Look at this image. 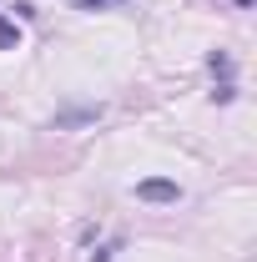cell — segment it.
<instances>
[{"instance_id": "cell-7", "label": "cell", "mask_w": 257, "mask_h": 262, "mask_svg": "<svg viewBox=\"0 0 257 262\" xmlns=\"http://www.w3.org/2000/svg\"><path fill=\"white\" fill-rule=\"evenodd\" d=\"M91 262H111V247H101V252H91Z\"/></svg>"}, {"instance_id": "cell-3", "label": "cell", "mask_w": 257, "mask_h": 262, "mask_svg": "<svg viewBox=\"0 0 257 262\" xmlns=\"http://www.w3.org/2000/svg\"><path fill=\"white\" fill-rule=\"evenodd\" d=\"M207 71H212L217 81H232V56H222V51H212V56H207Z\"/></svg>"}, {"instance_id": "cell-1", "label": "cell", "mask_w": 257, "mask_h": 262, "mask_svg": "<svg viewBox=\"0 0 257 262\" xmlns=\"http://www.w3.org/2000/svg\"><path fill=\"white\" fill-rule=\"evenodd\" d=\"M136 196H141V202H177L182 187L166 182V177H146V182H136Z\"/></svg>"}, {"instance_id": "cell-2", "label": "cell", "mask_w": 257, "mask_h": 262, "mask_svg": "<svg viewBox=\"0 0 257 262\" xmlns=\"http://www.w3.org/2000/svg\"><path fill=\"white\" fill-rule=\"evenodd\" d=\"M91 121H101V106H81V111H61V116H56V131H66V126H91Z\"/></svg>"}, {"instance_id": "cell-5", "label": "cell", "mask_w": 257, "mask_h": 262, "mask_svg": "<svg viewBox=\"0 0 257 262\" xmlns=\"http://www.w3.org/2000/svg\"><path fill=\"white\" fill-rule=\"evenodd\" d=\"M232 96H237V86H232V81H222V86L212 91V101H222V106H227V101H232Z\"/></svg>"}, {"instance_id": "cell-6", "label": "cell", "mask_w": 257, "mask_h": 262, "mask_svg": "<svg viewBox=\"0 0 257 262\" xmlns=\"http://www.w3.org/2000/svg\"><path fill=\"white\" fill-rule=\"evenodd\" d=\"M71 5H81V10H101V5H111V0H71Z\"/></svg>"}, {"instance_id": "cell-4", "label": "cell", "mask_w": 257, "mask_h": 262, "mask_svg": "<svg viewBox=\"0 0 257 262\" xmlns=\"http://www.w3.org/2000/svg\"><path fill=\"white\" fill-rule=\"evenodd\" d=\"M15 46H20V31H15V26L0 15V51H15Z\"/></svg>"}]
</instances>
